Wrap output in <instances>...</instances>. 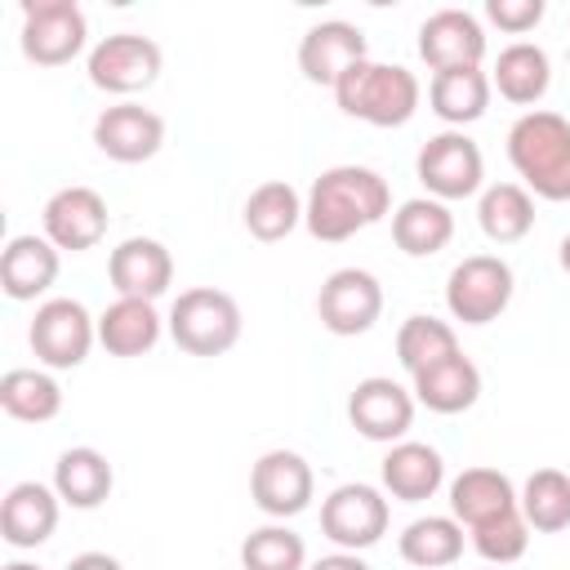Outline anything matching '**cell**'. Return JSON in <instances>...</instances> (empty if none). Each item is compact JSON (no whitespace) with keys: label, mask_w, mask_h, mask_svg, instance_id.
<instances>
[{"label":"cell","mask_w":570,"mask_h":570,"mask_svg":"<svg viewBox=\"0 0 570 570\" xmlns=\"http://www.w3.org/2000/svg\"><path fill=\"white\" fill-rule=\"evenodd\" d=\"M392 209V191L387 178L370 165H334L325 174H316V183L307 187L303 200V227L316 240H352L356 232L383 223Z\"/></svg>","instance_id":"obj_1"},{"label":"cell","mask_w":570,"mask_h":570,"mask_svg":"<svg viewBox=\"0 0 570 570\" xmlns=\"http://www.w3.org/2000/svg\"><path fill=\"white\" fill-rule=\"evenodd\" d=\"M508 160L521 187L539 200H570V120L561 111H525L508 129Z\"/></svg>","instance_id":"obj_2"},{"label":"cell","mask_w":570,"mask_h":570,"mask_svg":"<svg viewBox=\"0 0 570 570\" xmlns=\"http://www.w3.org/2000/svg\"><path fill=\"white\" fill-rule=\"evenodd\" d=\"M419 98H423V85L410 67L401 62H356L338 76L334 85V102L343 116L352 120H365L374 129H401L414 120L419 111Z\"/></svg>","instance_id":"obj_3"},{"label":"cell","mask_w":570,"mask_h":570,"mask_svg":"<svg viewBox=\"0 0 570 570\" xmlns=\"http://www.w3.org/2000/svg\"><path fill=\"white\" fill-rule=\"evenodd\" d=\"M165 325H169V338L187 356H223V352H232L240 343L245 316H240V303L227 289L191 285V289H183L174 298Z\"/></svg>","instance_id":"obj_4"},{"label":"cell","mask_w":570,"mask_h":570,"mask_svg":"<svg viewBox=\"0 0 570 570\" xmlns=\"http://www.w3.org/2000/svg\"><path fill=\"white\" fill-rule=\"evenodd\" d=\"M414 174L432 200H468L485 191V156L463 129L432 134L414 156Z\"/></svg>","instance_id":"obj_5"},{"label":"cell","mask_w":570,"mask_h":570,"mask_svg":"<svg viewBox=\"0 0 570 570\" xmlns=\"http://www.w3.org/2000/svg\"><path fill=\"white\" fill-rule=\"evenodd\" d=\"M387 521H392L387 494L379 485H365V481H343L321 503V534L338 552H365V548H374L387 534Z\"/></svg>","instance_id":"obj_6"},{"label":"cell","mask_w":570,"mask_h":570,"mask_svg":"<svg viewBox=\"0 0 570 570\" xmlns=\"http://www.w3.org/2000/svg\"><path fill=\"white\" fill-rule=\"evenodd\" d=\"M89 22L76 0H22V58L36 67H67L85 53Z\"/></svg>","instance_id":"obj_7"},{"label":"cell","mask_w":570,"mask_h":570,"mask_svg":"<svg viewBox=\"0 0 570 570\" xmlns=\"http://www.w3.org/2000/svg\"><path fill=\"white\" fill-rule=\"evenodd\" d=\"M512 289H517L512 267L499 254H468L463 263H454L445 281V307L463 325H490L508 312Z\"/></svg>","instance_id":"obj_8"},{"label":"cell","mask_w":570,"mask_h":570,"mask_svg":"<svg viewBox=\"0 0 570 570\" xmlns=\"http://www.w3.org/2000/svg\"><path fill=\"white\" fill-rule=\"evenodd\" d=\"M27 343L40 365L76 370V365H85L89 347L98 343V316H89V307L80 298H45L31 316Z\"/></svg>","instance_id":"obj_9"},{"label":"cell","mask_w":570,"mask_h":570,"mask_svg":"<svg viewBox=\"0 0 570 570\" xmlns=\"http://www.w3.org/2000/svg\"><path fill=\"white\" fill-rule=\"evenodd\" d=\"M160 67H165V53L151 36H138V31H116V36H102L94 49H89V85L102 89V94H142L160 80Z\"/></svg>","instance_id":"obj_10"},{"label":"cell","mask_w":570,"mask_h":570,"mask_svg":"<svg viewBox=\"0 0 570 570\" xmlns=\"http://www.w3.org/2000/svg\"><path fill=\"white\" fill-rule=\"evenodd\" d=\"M316 316L338 338H356V334L374 330V321L383 316V285H379V276L365 272V267L330 272L321 294H316Z\"/></svg>","instance_id":"obj_11"},{"label":"cell","mask_w":570,"mask_h":570,"mask_svg":"<svg viewBox=\"0 0 570 570\" xmlns=\"http://www.w3.org/2000/svg\"><path fill=\"white\" fill-rule=\"evenodd\" d=\"M312 494H316V476H312V463L298 450H267L249 468V499L272 521L307 512Z\"/></svg>","instance_id":"obj_12"},{"label":"cell","mask_w":570,"mask_h":570,"mask_svg":"<svg viewBox=\"0 0 570 570\" xmlns=\"http://www.w3.org/2000/svg\"><path fill=\"white\" fill-rule=\"evenodd\" d=\"M414 392L401 387L396 379L387 374H370L352 387L347 396V423L365 436V441H379V445H396L405 441V432L414 428Z\"/></svg>","instance_id":"obj_13"},{"label":"cell","mask_w":570,"mask_h":570,"mask_svg":"<svg viewBox=\"0 0 570 570\" xmlns=\"http://www.w3.org/2000/svg\"><path fill=\"white\" fill-rule=\"evenodd\" d=\"M94 147L116 165H142L165 147V120L142 102L102 107L94 120Z\"/></svg>","instance_id":"obj_14"},{"label":"cell","mask_w":570,"mask_h":570,"mask_svg":"<svg viewBox=\"0 0 570 570\" xmlns=\"http://www.w3.org/2000/svg\"><path fill=\"white\" fill-rule=\"evenodd\" d=\"M40 223H45V236H49L58 249L85 254V249H94V245L107 236V200H102L94 187L71 183V187H58V191L45 200Z\"/></svg>","instance_id":"obj_15"},{"label":"cell","mask_w":570,"mask_h":570,"mask_svg":"<svg viewBox=\"0 0 570 570\" xmlns=\"http://www.w3.org/2000/svg\"><path fill=\"white\" fill-rule=\"evenodd\" d=\"M419 58L436 71L481 67L485 58V27L468 9H436L419 22Z\"/></svg>","instance_id":"obj_16"},{"label":"cell","mask_w":570,"mask_h":570,"mask_svg":"<svg viewBox=\"0 0 570 570\" xmlns=\"http://www.w3.org/2000/svg\"><path fill=\"white\" fill-rule=\"evenodd\" d=\"M107 276L116 285V298H147L156 303L174 285V254L156 236H129L111 249Z\"/></svg>","instance_id":"obj_17"},{"label":"cell","mask_w":570,"mask_h":570,"mask_svg":"<svg viewBox=\"0 0 570 570\" xmlns=\"http://www.w3.org/2000/svg\"><path fill=\"white\" fill-rule=\"evenodd\" d=\"M365 31L343 22V18H330V22H316L303 31L298 40V71L312 80V85H338V76L356 62H365Z\"/></svg>","instance_id":"obj_18"},{"label":"cell","mask_w":570,"mask_h":570,"mask_svg":"<svg viewBox=\"0 0 570 570\" xmlns=\"http://www.w3.org/2000/svg\"><path fill=\"white\" fill-rule=\"evenodd\" d=\"M62 249L49 240V236H36V232H22L4 245L0 254V289L13 298V303H36L40 294H49V285L58 281V258Z\"/></svg>","instance_id":"obj_19"},{"label":"cell","mask_w":570,"mask_h":570,"mask_svg":"<svg viewBox=\"0 0 570 570\" xmlns=\"http://www.w3.org/2000/svg\"><path fill=\"white\" fill-rule=\"evenodd\" d=\"M58 512H62V499H58L53 485L18 481V485H9V494L0 503V534L18 552L40 548L58 530Z\"/></svg>","instance_id":"obj_20"},{"label":"cell","mask_w":570,"mask_h":570,"mask_svg":"<svg viewBox=\"0 0 570 570\" xmlns=\"http://www.w3.org/2000/svg\"><path fill=\"white\" fill-rule=\"evenodd\" d=\"M410 392L432 414H463V410H472L481 401V370H476L472 356L454 352V356L428 365L423 374H414Z\"/></svg>","instance_id":"obj_21"},{"label":"cell","mask_w":570,"mask_h":570,"mask_svg":"<svg viewBox=\"0 0 570 570\" xmlns=\"http://www.w3.org/2000/svg\"><path fill=\"white\" fill-rule=\"evenodd\" d=\"M379 476H383V490L392 499L423 503L445 485V459L423 441H396V445H387Z\"/></svg>","instance_id":"obj_22"},{"label":"cell","mask_w":570,"mask_h":570,"mask_svg":"<svg viewBox=\"0 0 570 570\" xmlns=\"http://www.w3.org/2000/svg\"><path fill=\"white\" fill-rule=\"evenodd\" d=\"M521 508L517 503V485L508 472L499 468H463L454 481H450V517L459 525H481V521H494L503 512Z\"/></svg>","instance_id":"obj_23"},{"label":"cell","mask_w":570,"mask_h":570,"mask_svg":"<svg viewBox=\"0 0 570 570\" xmlns=\"http://www.w3.org/2000/svg\"><path fill=\"white\" fill-rule=\"evenodd\" d=\"M490 85L512 107H534V102H543V94L552 85V62L534 40H512L508 49H499V58L490 67Z\"/></svg>","instance_id":"obj_24"},{"label":"cell","mask_w":570,"mask_h":570,"mask_svg":"<svg viewBox=\"0 0 570 570\" xmlns=\"http://www.w3.org/2000/svg\"><path fill=\"white\" fill-rule=\"evenodd\" d=\"M160 330H165V321H160L156 303H147V298H116L98 316V343L120 361L151 352L160 343Z\"/></svg>","instance_id":"obj_25"},{"label":"cell","mask_w":570,"mask_h":570,"mask_svg":"<svg viewBox=\"0 0 570 570\" xmlns=\"http://www.w3.org/2000/svg\"><path fill=\"white\" fill-rule=\"evenodd\" d=\"M111 485H116V472H111L107 454L94 450V445H71V450H62L58 463H53V490H58V499H62L67 508L89 512V508L107 503Z\"/></svg>","instance_id":"obj_26"},{"label":"cell","mask_w":570,"mask_h":570,"mask_svg":"<svg viewBox=\"0 0 570 570\" xmlns=\"http://www.w3.org/2000/svg\"><path fill=\"white\" fill-rule=\"evenodd\" d=\"M490 71L481 67H454V71H436L428 85V107L436 111V120H445L450 129H463L472 120L485 116L490 107Z\"/></svg>","instance_id":"obj_27"},{"label":"cell","mask_w":570,"mask_h":570,"mask_svg":"<svg viewBox=\"0 0 570 570\" xmlns=\"http://www.w3.org/2000/svg\"><path fill=\"white\" fill-rule=\"evenodd\" d=\"M392 240L410 258L441 254L454 240V214H450V205L445 200H432V196L401 200V209L392 214Z\"/></svg>","instance_id":"obj_28"},{"label":"cell","mask_w":570,"mask_h":570,"mask_svg":"<svg viewBox=\"0 0 570 570\" xmlns=\"http://www.w3.org/2000/svg\"><path fill=\"white\" fill-rule=\"evenodd\" d=\"M476 223L494 245H517L534 227V196L521 183H490L476 200Z\"/></svg>","instance_id":"obj_29"},{"label":"cell","mask_w":570,"mask_h":570,"mask_svg":"<svg viewBox=\"0 0 570 570\" xmlns=\"http://www.w3.org/2000/svg\"><path fill=\"white\" fill-rule=\"evenodd\" d=\"M240 218H245V227H249L254 240H267V245L272 240H285L303 223V196L285 178H267V183H258L249 191Z\"/></svg>","instance_id":"obj_30"},{"label":"cell","mask_w":570,"mask_h":570,"mask_svg":"<svg viewBox=\"0 0 570 570\" xmlns=\"http://www.w3.org/2000/svg\"><path fill=\"white\" fill-rule=\"evenodd\" d=\"M396 552L419 570H445L463 557V525L454 517H419L401 530Z\"/></svg>","instance_id":"obj_31"},{"label":"cell","mask_w":570,"mask_h":570,"mask_svg":"<svg viewBox=\"0 0 570 570\" xmlns=\"http://www.w3.org/2000/svg\"><path fill=\"white\" fill-rule=\"evenodd\" d=\"M0 405L18 423H49L62 414V387L49 370H9L0 379Z\"/></svg>","instance_id":"obj_32"},{"label":"cell","mask_w":570,"mask_h":570,"mask_svg":"<svg viewBox=\"0 0 570 570\" xmlns=\"http://www.w3.org/2000/svg\"><path fill=\"white\" fill-rule=\"evenodd\" d=\"M521 517L539 534H557L570 525V476L561 468H534L517 494Z\"/></svg>","instance_id":"obj_33"},{"label":"cell","mask_w":570,"mask_h":570,"mask_svg":"<svg viewBox=\"0 0 570 570\" xmlns=\"http://www.w3.org/2000/svg\"><path fill=\"white\" fill-rule=\"evenodd\" d=\"M459 352V334H454V325L450 321H441V316H405L401 321V330H396V361H401V370L414 379V374H423L428 365H436V361H445V356H454Z\"/></svg>","instance_id":"obj_34"},{"label":"cell","mask_w":570,"mask_h":570,"mask_svg":"<svg viewBox=\"0 0 570 570\" xmlns=\"http://www.w3.org/2000/svg\"><path fill=\"white\" fill-rule=\"evenodd\" d=\"M240 566L245 570H307V543L285 521H272L245 534Z\"/></svg>","instance_id":"obj_35"},{"label":"cell","mask_w":570,"mask_h":570,"mask_svg":"<svg viewBox=\"0 0 570 570\" xmlns=\"http://www.w3.org/2000/svg\"><path fill=\"white\" fill-rule=\"evenodd\" d=\"M468 539H472V548H476L481 561H490V566H512V561H521L525 548H530V525H525L521 508H512V512H503V517H494V521L472 525Z\"/></svg>","instance_id":"obj_36"},{"label":"cell","mask_w":570,"mask_h":570,"mask_svg":"<svg viewBox=\"0 0 570 570\" xmlns=\"http://www.w3.org/2000/svg\"><path fill=\"white\" fill-rule=\"evenodd\" d=\"M485 18L508 36H525L543 22V0H485Z\"/></svg>","instance_id":"obj_37"},{"label":"cell","mask_w":570,"mask_h":570,"mask_svg":"<svg viewBox=\"0 0 570 570\" xmlns=\"http://www.w3.org/2000/svg\"><path fill=\"white\" fill-rule=\"evenodd\" d=\"M307 570H370V566L361 561V552H330V557L312 561Z\"/></svg>","instance_id":"obj_38"},{"label":"cell","mask_w":570,"mask_h":570,"mask_svg":"<svg viewBox=\"0 0 570 570\" xmlns=\"http://www.w3.org/2000/svg\"><path fill=\"white\" fill-rule=\"evenodd\" d=\"M67 570H125V566L111 552H80V557L67 561Z\"/></svg>","instance_id":"obj_39"},{"label":"cell","mask_w":570,"mask_h":570,"mask_svg":"<svg viewBox=\"0 0 570 570\" xmlns=\"http://www.w3.org/2000/svg\"><path fill=\"white\" fill-rule=\"evenodd\" d=\"M557 258H561V272L570 276V232L561 236V249H557Z\"/></svg>","instance_id":"obj_40"},{"label":"cell","mask_w":570,"mask_h":570,"mask_svg":"<svg viewBox=\"0 0 570 570\" xmlns=\"http://www.w3.org/2000/svg\"><path fill=\"white\" fill-rule=\"evenodd\" d=\"M0 570H45V566H36V561H9V566H0Z\"/></svg>","instance_id":"obj_41"},{"label":"cell","mask_w":570,"mask_h":570,"mask_svg":"<svg viewBox=\"0 0 570 570\" xmlns=\"http://www.w3.org/2000/svg\"><path fill=\"white\" fill-rule=\"evenodd\" d=\"M490 570H503V566H490Z\"/></svg>","instance_id":"obj_42"}]
</instances>
